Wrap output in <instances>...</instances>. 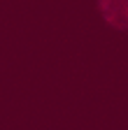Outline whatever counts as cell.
<instances>
[{
  "label": "cell",
  "instance_id": "6da1fadb",
  "mask_svg": "<svg viewBox=\"0 0 128 130\" xmlns=\"http://www.w3.org/2000/svg\"><path fill=\"white\" fill-rule=\"evenodd\" d=\"M103 19L117 30H128V0H98Z\"/></svg>",
  "mask_w": 128,
  "mask_h": 130
}]
</instances>
